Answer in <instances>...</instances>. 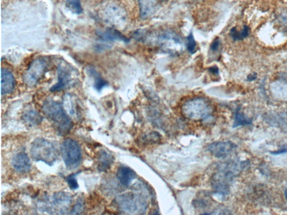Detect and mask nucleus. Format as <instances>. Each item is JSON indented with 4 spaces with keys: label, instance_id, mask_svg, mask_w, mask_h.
Listing matches in <instances>:
<instances>
[{
    "label": "nucleus",
    "instance_id": "16",
    "mask_svg": "<svg viewBox=\"0 0 287 215\" xmlns=\"http://www.w3.org/2000/svg\"><path fill=\"white\" fill-rule=\"evenodd\" d=\"M160 0H139L140 15L146 19L155 13Z\"/></svg>",
    "mask_w": 287,
    "mask_h": 215
},
{
    "label": "nucleus",
    "instance_id": "7",
    "mask_svg": "<svg viewBox=\"0 0 287 215\" xmlns=\"http://www.w3.org/2000/svg\"><path fill=\"white\" fill-rule=\"evenodd\" d=\"M47 68L46 61L43 58H36L30 64L24 75V81L29 87H33L44 75Z\"/></svg>",
    "mask_w": 287,
    "mask_h": 215
},
{
    "label": "nucleus",
    "instance_id": "21",
    "mask_svg": "<svg viewBox=\"0 0 287 215\" xmlns=\"http://www.w3.org/2000/svg\"><path fill=\"white\" fill-rule=\"evenodd\" d=\"M250 29L247 26L243 27L241 31H239L236 27L231 30L230 34L235 41H241L247 37L249 34Z\"/></svg>",
    "mask_w": 287,
    "mask_h": 215
},
{
    "label": "nucleus",
    "instance_id": "30",
    "mask_svg": "<svg viewBox=\"0 0 287 215\" xmlns=\"http://www.w3.org/2000/svg\"><path fill=\"white\" fill-rule=\"evenodd\" d=\"M163 1H164V0H163Z\"/></svg>",
    "mask_w": 287,
    "mask_h": 215
},
{
    "label": "nucleus",
    "instance_id": "6",
    "mask_svg": "<svg viewBox=\"0 0 287 215\" xmlns=\"http://www.w3.org/2000/svg\"><path fill=\"white\" fill-rule=\"evenodd\" d=\"M79 72L74 67L68 63H61L58 66V82L50 90L58 92L71 87L78 81Z\"/></svg>",
    "mask_w": 287,
    "mask_h": 215
},
{
    "label": "nucleus",
    "instance_id": "28",
    "mask_svg": "<svg viewBox=\"0 0 287 215\" xmlns=\"http://www.w3.org/2000/svg\"><path fill=\"white\" fill-rule=\"evenodd\" d=\"M209 70L213 74L218 75L219 73V69L217 66L211 67Z\"/></svg>",
    "mask_w": 287,
    "mask_h": 215
},
{
    "label": "nucleus",
    "instance_id": "13",
    "mask_svg": "<svg viewBox=\"0 0 287 215\" xmlns=\"http://www.w3.org/2000/svg\"><path fill=\"white\" fill-rule=\"evenodd\" d=\"M98 36L101 40L107 42L122 41L128 43L130 41L129 38L113 28H108L103 32H99Z\"/></svg>",
    "mask_w": 287,
    "mask_h": 215
},
{
    "label": "nucleus",
    "instance_id": "4",
    "mask_svg": "<svg viewBox=\"0 0 287 215\" xmlns=\"http://www.w3.org/2000/svg\"><path fill=\"white\" fill-rule=\"evenodd\" d=\"M61 153L66 167L78 168L82 159V149L77 141L70 138L65 139L61 145Z\"/></svg>",
    "mask_w": 287,
    "mask_h": 215
},
{
    "label": "nucleus",
    "instance_id": "5",
    "mask_svg": "<svg viewBox=\"0 0 287 215\" xmlns=\"http://www.w3.org/2000/svg\"><path fill=\"white\" fill-rule=\"evenodd\" d=\"M117 202L122 211L129 213H142L147 207V202L141 194L132 192L119 196Z\"/></svg>",
    "mask_w": 287,
    "mask_h": 215
},
{
    "label": "nucleus",
    "instance_id": "18",
    "mask_svg": "<svg viewBox=\"0 0 287 215\" xmlns=\"http://www.w3.org/2000/svg\"><path fill=\"white\" fill-rule=\"evenodd\" d=\"M22 119L27 125L30 126L39 125L43 120L40 113L32 109H28L24 112L22 115Z\"/></svg>",
    "mask_w": 287,
    "mask_h": 215
},
{
    "label": "nucleus",
    "instance_id": "26",
    "mask_svg": "<svg viewBox=\"0 0 287 215\" xmlns=\"http://www.w3.org/2000/svg\"><path fill=\"white\" fill-rule=\"evenodd\" d=\"M220 45H221V41H220L219 38H216L212 42L211 46V50L213 52H216L218 50Z\"/></svg>",
    "mask_w": 287,
    "mask_h": 215
},
{
    "label": "nucleus",
    "instance_id": "3",
    "mask_svg": "<svg viewBox=\"0 0 287 215\" xmlns=\"http://www.w3.org/2000/svg\"><path fill=\"white\" fill-rule=\"evenodd\" d=\"M30 156L35 162H44L52 166L56 162L59 153L51 141L43 138H36L30 146Z\"/></svg>",
    "mask_w": 287,
    "mask_h": 215
},
{
    "label": "nucleus",
    "instance_id": "25",
    "mask_svg": "<svg viewBox=\"0 0 287 215\" xmlns=\"http://www.w3.org/2000/svg\"><path fill=\"white\" fill-rule=\"evenodd\" d=\"M84 204L83 201L82 199L78 200L77 204L73 208L71 212L72 214H81L82 212L83 211Z\"/></svg>",
    "mask_w": 287,
    "mask_h": 215
},
{
    "label": "nucleus",
    "instance_id": "20",
    "mask_svg": "<svg viewBox=\"0 0 287 215\" xmlns=\"http://www.w3.org/2000/svg\"><path fill=\"white\" fill-rule=\"evenodd\" d=\"M252 124V120L247 119L240 112V109H237L236 112L234 127L241 126L250 125Z\"/></svg>",
    "mask_w": 287,
    "mask_h": 215
},
{
    "label": "nucleus",
    "instance_id": "10",
    "mask_svg": "<svg viewBox=\"0 0 287 215\" xmlns=\"http://www.w3.org/2000/svg\"><path fill=\"white\" fill-rule=\"evenodd\" d=\"M236 147V145L230 141H219L210 144L208 150L212 154L217 158L227 156Z\"/></svg>",
    "mask_w": 287,
    "mask_h": 215
},
{
    "label": "nucleus",
    "instance_id": "14",
    "mask_svg": "<svg viewBox=\"0 0 287 215\" xmlns=\"http://www.w3.org/2000/svg\"><path fill=\"white\" fill-rule=\"evenodd\" d=\"M15 87V79L12 73L7 69L2 70V94H10Z\"/></svg>",
    "mask_w": 287,
    "mask_h": 215
},
{
    "label": "nucleus",
    "instance_id": "22",
    "mask_svg": "<svg viewBox=\"0 0 287 215\" xmlns=\"http://www.w3.org/2000/svg\"><path fill=\"white\" fill-rule=\"evenodd\" d=\"M66 5L72 13L75 14L82 13L83 8L80 0H66Z\"/></svg>",
    "mask_w": 287,
    "mask_h": 215
},
{
    "label": "nucleus",
    "instance_id": "15",
    "mask_svg": "<svg viewBox=\"0 0 287 215\" xmlns=\"http://www.w3.org/2000/svg\"><path fill=\"white\" fill-rule=\"evenodd\" d=\"M117 176L122 185L128 187L135 180L136 173L131 168L121 166L118 170Z\"/></svg>",
    "mask_w": 287,
    "mask_h": 215
},
{
    "label": "nucleus",
    "instance_id": "17",
    "mask_svg": "<svg viewBox=\"0 0 287 215\" xmlns=\"http://www.w3.org/2000/svg\"><path fill=\"white\" fill-rule=\"evenodd\" d=\"M114 161V158L105 150H102L100 153L99 161H98V170L100 172H105L111 167Z\"/></svg>",
    "mask_w": 287,
    "mask_h": 215
},
{
    "label": "nucleus",
    "instance_id": "19",
    "mask_svg": "<svg viewBox=\"0 0 287 215\" xmlns=\"http://www.w3.org/2000/svg\"><path fill=\"white\" fill-rule=\"evenodd\" d=\"M89 74L94 79V88L98 91H101L104 88L107 87L108 83L92 67H89L87 70Z\"/></svg>",
    "mask_w": 287,
    "mask_h": 215
},
{
    "label": "nucleus",
    "instance_id": "23",
    "mask_svg": "<svg viewBox=\"0 0 287 215\" xmlns=\"http://www.w3.org/2000/svg\"><path fill=\"white\" fill-rule=\"evenodd\" d=\"M186 47L187 51L191 54H194L196 52L197 43L194 38L192 33H190L186 38Z\"/></svg>",
    "mask_w": 287,
    "mask_h": 215
},
{
    "label": "nucleus",
    "instance_id": "27",
    "mask_svg": "<svg viewBox=\"0 0 287 215\" xmlns=\"http://www.w3.org/2000/svg\"><path fill=\"white\" fill-rule=\"evenodd\" d=\"M287 152V147H283L281 148L279 150L276 151L271 152L272 154L274 155L282 154V153Z\"/></svg>",
    "mask_w": 287,
    "mask_h": 215
},
{
    "label": "nucleus",
    "instance_id": "12",
    "mask_svg": "<svg viewBox=\"0 0 287 215\" xmlns=\"http://www.w3.org/2000/svg\"><path fill=\"white\" fill-rule=\"evenodd\" d=\"M71 202V197L68 193L65 192H58L53 194L52 199V204L53 206L59 209L61 213L68 210V208Z\"/></svg>",
    "mask_w": 287,
    "mask_h": 215
},
{
    "label": "nucleus",
    "instance_id": "1",
    "mask_svg": "<svg viewBox=\"0 0 287 215\" xmlns=\"http://www.w3.org/2000/svg\"><path fill=\"white\" fill-rule=\"evenodd\" d=\"M42 109L47 118L53 123L59 134L65 135L70 131L72 123L62 104L48 99L44 103Z\"/></svg>",
    "mask_w": 287,
    "mask_h": 215
},
{
    "label": "nucleus",
    "instance_id": "24",
    "mask_svg": "<svg viewBox=\"0 0 287 215\" xmlns=\"http://www.w3.org/2000/svg\"><path fill=\"white\" fill-rule=\"evenodd\" d=\"M78 174H72L66 178V181L72 190H75L79 187V184L76 179V176Z\"/></svg>",
    "mask_w": 287,
    "mask_h": 215
},
{
    "label": "nucleus",
    "instance_id": "8",
    "mask_svg": "<svg viewBox=\"0 0 287 215\" xmlns=\"http://www.w3.org/2000/svg\"><path fill=\"white\" fill-rule=\"evenodd\" d=\"M158 44L164 50L176 54L183 50L184 44L179 36L173 32H164L158 36Z\"/></svg>",
    "mask_w": 287,
    "mask_h": 215
},
{
    "label": "nucleus",
    "instance_id": "11",
    "mask_svg": "<svg viewBox=\"0 0 287 215\" xmlns=\"http://www.w3.org/2000/svg\"><path fill=\"white\" fill-rule=\"evenodd\" d=\"M12 165L14 169L21 173H26L32 167L31 162L25 152H20L13 159Z\"/></svg>",
    "mask_w": 287,
    "mask_h": 215
},
{
    "label": "nucleus",
    "instance_id": "9",
    "mask_svg": "<svg viewBox=\"0 0 287 215\" xmlns=\"http://www.w3.org/2000/svg\"><path fill=\"white\" fill-rule=\"evenodd\" d=\"M103 15L105 16L107 22L114 25L124 23L126 19V13L124 9L114 4L108 5Z\"/></svg>",
    "mask_w": 287,
    "mask_h": 215
},
{
    "label": "nucleus",
    "instance_id": "2",
    "mask_svg": "<svg viewBox=\"0 0 287 215\" xmlns=\"http://www.w3.org/2000/svg\"><path fill=\"white\" fill-rule=\"evenodd\" d=\"M182 113L187 119L204 121L212 118L213 109L208 101L204 98L197 97L183 104Z\"/></svg>",
    "mask_w": 287,
    "mask_h": 215
},
{
    "label": "nucleus",
    "instance_id": "29",
    "mask_svg": "<svg viewBox=\"0 0 287 215\" xmlns=\"http://www.w3.org/2000/svg\"><path fill=\"white\" fill-rule=\"evenodd\" d=\"M285 196L286 200L287 201V189L285 190Z\"/></svg>",
    "mask_w": 287,
    "mask_h": 215
}]
</instances>
